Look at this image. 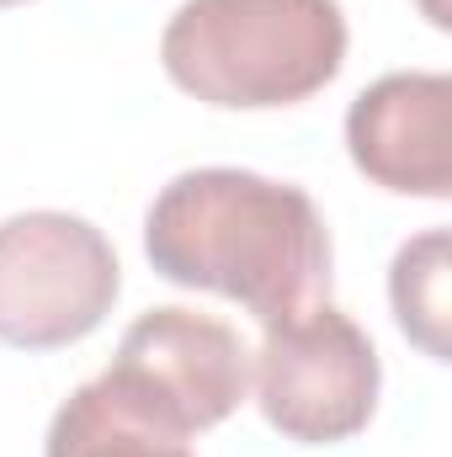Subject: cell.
Instances as JSON below:
<instances>
[{"instance_id": "ba28073f", "label": "cell", "mask_w": 452, "mask_h": 457, "mask_svg": "<svg viewBox=\"0 0 452 457\" xmlns=\"http://www.w3.org/2000/svg\"><path fill=\"white\" fill-rule=\"evenodd\" d=\"M389 298L394 320L431 361H452L448 341V228H426L410 245H399L389 266Z\"/></svg>"}, {"instance_id": "3957f363", "label": "cell", "mask_w": 452, "mask_h": 457, "mask_svg": "<svg viewBox=\"0 0 452 457\" xmlns=\"http://www.w3.org/2000/svg\"><path fill=\"white\" fill-rule=\"evenodd\" d=\"M122 293L107 234L75 213H16L0 224V345L59 351L86 341Z\"/></svg>"}, {"instance_id": "5b68a950", "label": "cell", "mask_w": 452, "mask_h": 457, "mask_svg": "<svg viewBox=\"0 0 452 457\" xmlns=\"http://www.w3.org/2000/svg\"><path fill=\"white\" fill-rule=\"evenodd\" d=\"M102 378L149 420L192 436L213 431L245 404L250 351L213 314L149 309L122 330L113 367Z\"/></svg>"}, {"instance_id": "52a82bcc", "label": "cell", "mask_w": 452, "mask_h": 457, "mask_svg": "<svg viewBox=\"0 0 452 457\" xmlns=\"http://www.w3.org/2000/svg\"><path fill=\"white\" fill-rule=\"evenodd\" d=\"M43 457H192V447L181 431L133 410L107 378H91L59 404Z\"/></svg>"}, {"instance_id": "7a4b0ae2", "label": "cell", "mask_w": 452, "mask_h": 457, "mask_svg": "<svg viewBox=\"0 0 452 457\" xmlns=\"http://www.w3.org/2000/svg\"><path fill=\"white\" fill-rule=\"evenodd\" d=\"M160 64L203 107H298L340 75L346 16L340 0H187L160 32Z\"/></svg>"}, {"instance_id": "9c48e42d", "label": "cell", "mask_w": 452, "mask_h": 457, "mask_svg": "<svg viewBox=\"0 0 452 457\" xmlns=\"http://www.w3.org/2000/svg\"><path fill=\"white\" fill-rule=\"evenodd\" d=\"M11 5H27V0H0V11H11Z\"/></svg>"}, {"instance_id": "8992f818", "label": "cell", "mask_w": 452, "mask_h": 457, "mask_svg": "<svg viewBox=\"0 0 452 457\" xmlns=\"http://www.w3.org/2000/svg\"><path fill=\"white\" fill-rule=\"evenodd\" d=\"M351 165L399 197H452V80L405 70L372 80L346 112Z\"/></svg>"}, {"instance_id": "277c9868", "label": "cell", "mask_w": 452, "mask_h": 457, "mask_svg": "<svg viewBox=\"0 0 452 457\" xmlns=\"http://www.w3.org/2000/svg\"><path fill=\"white\" fill-rule=\"evenodd\" d=\"M378 351L336 303L266 325L255 351V404L298 447H336L367 431L378 410Z\"/></svg>"}, {"instance_id": "6da1fadb", "label": "cell", "mask_w": 452, "mask_h": 457, "mask_svg": "<svg viewBox=\"0 0 452 457\" xmlns=\"http://www.w3.org/2000/svg\"><path fill=\"white\" fill-rule=\"evenodd\" d=\"M144 255L165 282L234 298L261 325L293 320L331 293V228L314 197L234 165L165 181L144 219Z\"/></svg>"}]
</instances>
